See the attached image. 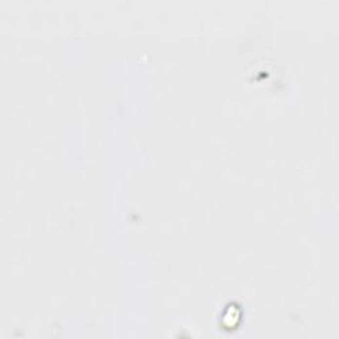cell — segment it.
Listing matches in <instances>:
<instances>
[{
    "mask_svg": "<svg viewBox=\"0 0 339 339\" xmlns=\"http://www.w3.org/2000/svg\"><path fill=\"white\" fill-rule=\"evenodd\" d=\"M240 320V311L236 306H228L224 310V318H223V323L226 327H235Z\"/></svg>",
    "mask_w": 339,
    "mask_h": 339,
    "instance_id": "1",
    "label": "cell"
}]
</instances>
